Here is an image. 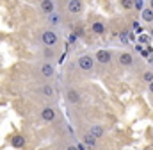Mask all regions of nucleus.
Listing matches in <instances>:
<instances>
[{"mask_svg": "<svg viewBox=\"0 0 153 150\" xmlns=\"http://www.w3.org/2000/svg\"><path fill=\"white\" fill-rule=\"evenodd\" d=\"M82 9H84L82 0H70V2H68V11H70L71 14H80Z\"/></svg>", "mask_w": 153, "mask_h": 150, "instance_id": "obj_3", "label": "nucleus"}, {"mask_svg": "<svg viewBox=\"0 0 153 150\" xmlns=\"http://www.w3.org/2000/svg\"><path fill=\"white\" fill-rule=\"evenodd\" d=\"M117 61H119V64H121V66H130V64L134 63V57H132L128 52H123V54H119Z\"/></svg>", "mask_w": 153, "mask_h": 150, "instance_id": "obj_7", "label": "nucleus"}, {"mask_svg": "<svg viewBox=\"0 0 153 150\" xmlns=\"http://www.w3.org/2000/svg\"><path fill=\"white\" fill-rule=\"evenodd\" d=\"M93 32H94V34H103V32H105L103 23H102V22H94V23H93Z\"/></svg>", "mask_w": 153, "mask_h": 150, "instance_id": "obj_14", "label": "nucleus"}, {"mask_svg": "<svg viewBox=\"0 0 153 150\" xmlns=\"http://www.w3.org/2000/svg\"><path fill=\"white\" fill-rule=\"evenodd\" d=\"M11 145H13L14 148H22V147L25 145V138H23V134H14L13 140H11Z\"/></svg>", "mask_w": 153, "mask_h": 150, "instance_id": "obj_9", "label": "nucleus"}, {"mask_svg": "<svg viewBox=\"0 0 153 150\" xmlns=\"http://www.w3.org/2000/svg\"><path fill=\"white\" fill-rule=\"evenodd\" d=\"M96 61L102 63V64L111 63V52H107V50H98V52H96Z\"/></svg>", "mask_w": 153, "mask_h": 150, "instance_id": "obj_6", "label": "nucleus"}, {"mask_svg": "<svg viewBox=\"0 0 153 150\" xmlns=\"http://www.w3.org/2000/svg\"><path fill=\"white\" fill-rule=\"evenodd\" d=\"M41 41H43L46 46H55V45L59 43V38H57V34H55L53 31H45V32L41 34Z\"/></svg>", "mask_w": 153, "mask_h": 150, "instance_id": "obj_2", "label": "nucleus"}, {"mask_svg": "<svg viewBox=\"0 0 153 150\" xmlns=\"http://www.w3.org/2000/svg\"><path fill=\"white\" fill-rule=\"evenodd\" d=\"M45 57H53V50H50V48H45Z\"/></svg>", "mask_w": 153, "mask_h": 150, "instance_id": "obj_19", "label": "nucleus"}, {"mask_svg": "<svg viewBox=\"0 0 153 150\" xmlns=\"http://www.w3.org/2000/svg\"><path fill=\"white\" fill-rule=\"evenodd\" d=\"M48 22H50L52 25H55V23H59V16H57L55 13H50V18H48Z\"/></svg>", "mask_w": 153, "mask_h": 150, "instance_id": "obj_17", "label": "nucleus"}, {"mask_svg": "<svg viewBox=\"0 0 153 150\" xmlns=\"http://www.w3.org/2000/svg\"><path fill=\"white\" fill-rule=\"evenodd\" d=\"M39 7H41V11H43V13H46V14H50V13H53V11H55L53 0H43Z\"/></svg>", "mask_w": 153, "mask_h": 150, "instance_id": "obj_8", "label": "nucleus"}, {"mask_svg": "<svg viewBox=\"0 0 153 150\" xmlns=\"http://www.w3.org/2000/svg\"><path fill=\"white\" fill-rule=\"evenodd\" d=\"M134 7H137V9H143V0H134Z\"/></svg>", "mask_w": 153, "mask_h": 150, "instance_id": "obj_20", "label": "nucleus"}, {"mask_svg": "<svg viewBox=\"0 0 153 150\" xmlns=\"http://www.w3.org/2000/svg\"><path fill=\"white\" fill-rule=\"evenodd\" d=\"M78 68L84 72H91L94 68V59L91 56H80L78 57Z\"/></svg>", "mask_w": 153, "mask_h": 150, "instance_id": "obj_1", "label": "nucleus"}, {"mask_svg": "<svg viewBox=\"0 0 153 150\" xmlns=\"http://www.w3.org/2000/svg\"><path fill=\"white\" fill-rule=\"evenodd\" d=\"M41 74H43V77H53V74H55L53 64H52V63H45V64L41 66Z\"/></svg>", "mask_w": 153, "mask_h": 150, "instance_id": "obj_10", "label": "nucleus"}, {"mask_svg": "<svg viewBox=\"0 0 153 150\" xmlns=\"http://www.w3.org/2000/svg\"><path fill=\"white\" fill-rule=\"evenodd\" d=\"M150 63H152V64H153V56H152V57H150Z\"/></svg>", "mask_w": 153, "mask_h": 150, "instance_id": "obj_22", "label": "nucleus"}, {"mask_svg": "<svg viewBox=\"0 0 153 150\" xmlns=\"http://www.w3.org/2000/svg\"><path fill=\"white\" fill-rule=\"evenodd\" d=\"M89 132H91V134H93V136H94V138H102V136H103V134H105V129H103V127H102V125H93V127H91V130H89Z\"/></svg>", "mask_w": 153, "mask_h": 150, "instance_id": "obj_11", "label": "nucleus"}, {"mask_svg": "<svg viewBox=\"0 0 153 150\" xmlns=\"http://www.w3.org/2000/svg\"><path fill=\"white\" fill-rule=\"evenodd\" d=\"M143 79H144V80H146V82L150 84V82L153 80V72H144V75H143Z\"/></svg>", "mask_w": 153, "mask_h": 150, "instance_id": "obj_18", "label": "nucleus"}, {"mask_svg": "<svg viewBox=\"0 0 153 150\" xmlns=\"http://www.w3.org/2000/svg\"><path fill=\"white\" fill-rule=\"evenodd\" d=\"M55 109L53 107H45L43 111H41V120L43 122H53L55 120Z\"/></svg>", "mask_w": 153, "mask_h": 150, "instance_id": "obj_4", "label": "nucleus"}, {"mask_svg": "<svg viewBox=\"0 0 153 150\" xmlns=\"http://www.w3.org/2000/svg\"><path fill=\"white\" fill-rule=\"evenodd\" d=\"M143 20L144 22H153V9L152 7H148V9H143Z\"/></svg>", "mask_w": 153, "mask_h": 150, "instance_id": "obj_13", "label": "nucleus"}, {"mask_svg": "<svg viewBox=\"0 0 153 150\" xmlns=\"http://www.w3.org/2000/svg\"><path fill=\"white\" fill-rule=\"evenodd\" d=\"M150 5H152V9H153V0H152V2H150Z\"/></svg>", "mask_w": 153, "mask_h": 150, "instance_id": "obj_23", "label": "nucleus"}, {"mask_svg": "<svg viewBox=\"0 0 153 150\" xmlns=\"http://www.w3.org/2000/svg\"><path fill=\"white\" fill-rule=\"evenodd\" d=\"M152 38H153V29H152Z\"/></svg>", "mask_w": 153, "mask_h": 150, "instance_id": "obj_24", "label": "nucleus"}, {"mask_svg": "<svg viewBox=\"0 0 153 150\" xmlns=\"http://www.w3.org/2000/svg\"><path fill=\"white\" fill-rule=\"evenodd\" d=\"M150 91H152V93H153V80H152V82H150Z\"/></svg>", "mask_w": 153, "mask_h": 150, "instance_id": "obj_21", "label": "nucleus"}, {"mask_svg": "<svg viewBox=\"0 0 153 150\" xmlns=\"http://www.w3.org/2000/svg\"><path fill=\"white\" fill-rule=\"evenodd\" d=\"M121 5H123V9H132L134 7V0H121Z\"/></svg>", "mask_w": 153, "mask_h": 150, "instance_id": "obj_16", "label": "nucleus"}, {"mask_svg": "<svg viewBox=\"0 0 153 150\" xmlns=\"http://www.w3.org/2000/svg\"><path fill=\"white\" fill-rule=\"evenodd\" d=\"M41 91H43L45 97H53V88H52V86H43Z\"/></svg>", "mask_w": 153, "mask_h": 150, "instance_id": "obj_15", "label": "nucleus"}, {"mask_svg": "<svg viewBox=\"0 0 153 150\" xmlns=\"http://www.w3.org/2000/svg\"><path fill=\"white\" fill-rule=\"evenodd\" d=\"M64 97H66V100H68V102H71V104H78V102H80V95L76 93V89H73V88L66 89Z\"/></svg>", "mask_w": 153, "mask_h": 150, "instance_id": "obj_5", "label": "nucleus"}, {"mask_svg": "<svg viewBox=\"0 0 153 150\" xmlns=\"http://www.w3.org/2000/svg\"><path fill=\"white\" fill-rule=\"evenodd\" d=\"M96 140H98V138H94L91 132H87V134L84 136V143H85L87 147H94V145H96Z\"/></svg>", "mask_w": 153, "mask_h": 150, "instance_id": "obj_12", "label": "nucleus"}]
</instances>
